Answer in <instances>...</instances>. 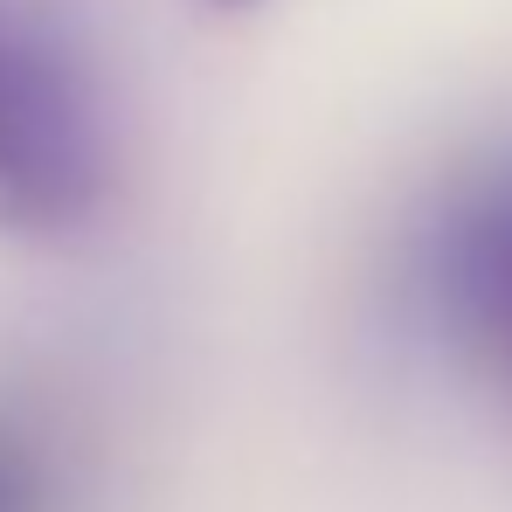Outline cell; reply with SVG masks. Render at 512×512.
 <instances>
[{"mask_svg": "<svg viewBox=\"0 0 512 512\" xmlns=\"http://www.w3.org/2000/svg\"><path fill=\"white\" fill-rule=\"evenodd\" d=\"M208 7H250V0H208Z\"/></svg>", "mask_w": 512, "mask_h": 512, "instance_id": "4", "label": "cell"}, {"mask_svg": "<svg viewBox=\"0 0 512 512\" xmlns=\"http://www.w3.org/2000/svg\"><path fill=\"white\" fill-rule=\"evenodd\" d=\"M104 118L70 49L0 7V229L70 236L104 201Z\"/></svg>", "mask_w": 512, "mask_h": 512, "instance_id": "1", "label": "cell"}, {"mask_svg": "<svg viewBox=\"0 0 512 512\" xmlns=\"http://www.w3.org/2000/svg\"><path fill=\"white\" fill-rule=\"evenodd\" d=\"M429 312L512 395V160L464 173L416 243Z\"/></svg>", "mask_w": 512, "mask_h": 512, "instance_id": "2", "label": "cell"}, {"mask_svg": "<svg viewBox=\"0 0 512 512\" xmlns=\"http://www.w3.org/2000/svg\"><path fill=\"white\" fill-rule=\"evenodd\" d=\"M0 512H56V485L42 457L14 436H0Z\"/></svg>", "mask_w": 512, "mask_h": 512, "instance_id": "3", "label": "cell"}]
</instances>
